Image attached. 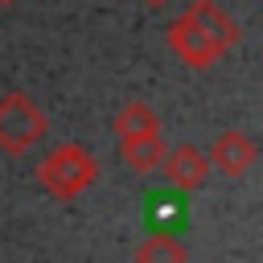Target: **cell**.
<instances>
[{
    "label": "cell",
    "mask_w": 263,
    "mask_h": 263,
    "mask_svg": "<svg viewBox=\"0 0 263 263\" xmlns=\"http://www.w3.org/2000/svg\"><path fill=\"white\" fill-rule=\"evenodd\" d=\"M8 4H16V0H0V8H8Z\"/></svg>",
    "instance_id": "10"
},
{
    "label": "cell",
    "mask_w": 263,
    "mask_h": 263,
    "mask_svg": "<svg viewBox=\"0 0 263 263\" xmlns=\"http://www.w3.org/2000/svg\"><path fill=\"white\" fill-rule=\"evenodd\" d=\"M255 156H259V148H255V140L247 136V132H218V140L210 144V152H205V160H210V168H218L222 177H247L251 173V164H255Z\"/></svg>",
    "instance_id": "5"
},
{
    "label": "cell",
    "mask_w": 263,
    "mask_h": 263,
    "mask_svg": "<svg viewBox=\"0 0 263 263\" xmlns=\"http://www.w3.org/2000/svg\"><path fill=\"white\" fill-rule=\"evenodd\" d=\"M115 140H119V160L132 168V173H152L160 168L164 160V140H160V119L148 103L132 99L119 107L115 115Z\"/></svg>",
    "instance_id": "1"
},
{
    "label": "cell",
    "mask_w": 263,
    "mask_h": 263,
    "mask_svg": "<svg viewBox=\"0 0 263 263\" xmlns=\"http://www.w3.org/2000/svg\"><path fill=\"white\" fill-rule=\"evenodd\" d=\"M160 168H164V181H168L173 189H181V193L201 189V185L210 181V173H214V168H210V160H205V152H201L197 144H181V148L164 152Z\"/></svg>",
    "instance_id": "6"
},
{
    "label": "cell",
    "mask_w": 263,
    "mask_h": 263,
    "mask_svg": "<svg viewBox=\"0 0 263 263\" xmlns=\"http://www.w3.org/2000/svg\"><path fill=\"white\" fill-rule=\"evenodd\" d=\"M95 177H99V160H95V152L82 148V144H74V140L49 148V156L37 164V185H41L49 197H58V201L78 197L82 189L95 185Z\"/></svg>",
    "instance_id": "2"
},
{
    "label": "cell",
    "mask_w": 263,
    "mask_h": 263,
    "mask_svg": "<svg viewBox=\"0 0 263 263\" xmlns=\"http://www.w3.org/2000/svg\"><path fill=\"white\" fill-rule=\"evenodd\" d=\"M136 263H189V251L173 234H148L136 251Z\"/></svg>",
    "instance_id": "8"
},
{
    "label": "cell",
    "mask_w": 263,
    "mask_h": 263,
    "mask_svg": "<svg viewBox=\"0 0 263 263\" xmlns=\"http://www.w3.org/2000/svg\"><path fill=\"white\" fill-rule=\"evenodd\" d=\"M144 4H148V8H160V4H168V0H144Z\"/></svg>",
    "instance_id": "9"
},
{
    "label": "cell",
    "mask_w": 263,
    "mask_h": 263,
    "mask_svg": "<svg viewBox=\"0 0 263 263\" xmlns=\"http://www.w3.org/2000/svg\"><path fill=\"white\" fill-rule=\"evenodd\" d=\"M45 132H49V119L25 90L0 95V152L25 156L37 140H45Z\"/></svg>",
    "instance_id": "3"
},
{
    "label": "cell",
    "mask_w": 263,
    "mask_h": 263,
    "mask_svg": "<svg viewBox=\"0 0 263 263\" xmlns=\"http://www.w3.org/2000/svg\"><path fill=\"white\" fill-rule=\"evenodd\" d=\"M185 16H189V21H193V25H197V29H201V33H205L222 53L238 41V21H234L218 0H189Z\"/></svg>",
    "instance_id": "7"
},
{
    "label": "cell",
    "mask_w": 263,
    "mask_h": 263,
    "mask_svg": "<svg viewBox=\"0 0 263 263\" xmlns=\"http://www.w3.org/2000/svg\"><path fill=\"white\" fill-rule=\"evenodd\" d=\"M164 37H168V49H173L185 66H193V70H210V66L222 58V49H218V45H214V41H210V37H205L189 16H185V12L168 25V33H164Z\"/></svg>",
    "instance_id": "4"
}]
</instances>
